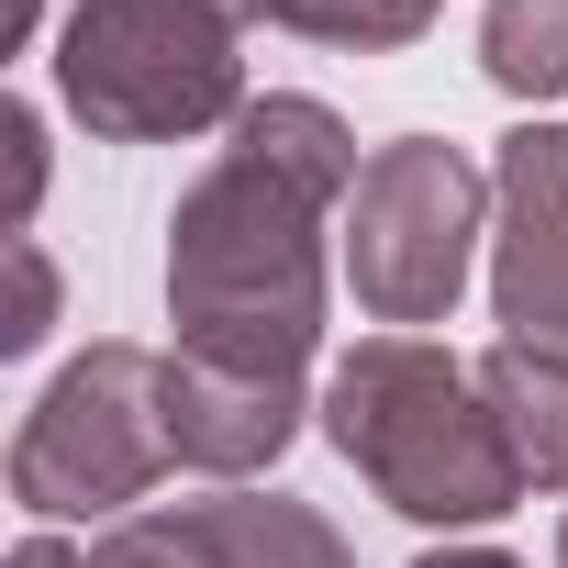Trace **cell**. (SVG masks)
Segmentation results:
<instances>
[{"label":"cell","instance_id":"obj_1","mask_svg":"<svg viewBox=\"0 0 568 568\" xmlns=\"http://www.w3.org/2000/svg\"><path fill=\"white\" fill-rule=\"evenodd\" d=\"M357 168H368L357 134L302 90H267L234 112V145L168 212V324L190 357L278 368V379L313 368V346H324V212H346Z\"/></svg>","mask_w":568,"mask_h":568},{"label":"cell","instance_id":"obj_2","mask_svg":"<svg viewBox=\"0 0 568 568\" xmlns=\"http://www.w3.org/2000/svg\"><path fill=\"white\" fill-rule=\"evenodd\" d=\"M324 435L402 524H501L535 490L490 390H479V368H457L424 335L346 346L335 379H324Z\"/></svg>","mask_w":568,"mask_h":568},{"label":"cell","instance_id":"obj_3","mask_svg":"<svg viewBox=\"0 0 568 568\" xmlns=\"http://www.w3.org/2000/svg\"><path fill=\"white\" fill-rule=\"evenodd\" d=\"M57 90L101 145H168L245 112V57L212 0H79L57 23Z\"/></svg>","mask_w":568,"mask_h":568},{"label":"cell","instance_id":"obj_4","mask_svg":"<svg viewBox=\"0 0 568 568\" xmlns=\"http://www.w3.org/2000/svg\"><path fill=\"white\" fill-rule=\"evenodd\" d=\"M168 468V357L123 335L68 357L12 435V501L34 524H123Z\"/></svg>","mask_w":568,"mask_h":568},{"label":"cell","instance_id":"obj_5","mask_svg":"<svg viewBox=\"0 0 568 568\" xmlns=\"http://www.w3.org/2000/svg\"><path fill=\"white\" fill-rule=\"evenodd\" d=\"M490 234V168L446 134H402L368 145L357 190H346V278H357V313L413 335L446 324L468 291V256Z\"/></svg>","mask_w":568,"mask_h":568},{"label":"cell","instance_id":"obj_6","mask_svg":"<svg viewBox=\"0 0 568 568\" xmlns=\"http://www.w3.org/2000/svg\"><path fill=\"white\" fill-rule=\"evenodd\" d=\"M490 313L501 346L568 357V123H524L490 156Z\"/></svg>","mask_w":568,"mask_h":568},{"label":"cell","instance_id":"obj_7","mask_svg":"<svg viewBox=\"0 0 568 568\" xmlns=\"http://www.w3.org/2000/svg\"><path fill=\"white\" fill-rule=\"evenodd\" d=\"M302 379H278V368H223V357H190L168 346V457L201 468V479H256L291 457L302 435Z\"/></svg>","mask_w":568,"mask_h":568},{"label":"cell","instance_id":"obj_8","mask_svg":"<svg viewBox=\"0 0 568 568\" xmlns=\"http://www.w3.org/2000/svg\"><path fill=\"white\" fill-rule=\"evenodd\" d=\"M179 524H190L201 568H357V557H346V535H335L313 501H291V490H223V501H179Z\"/></svg>","mask_w":568,"mask_h":568},{"label":"cell","instance_id":"obj_9","mask_svg":"<svg viewBox=\"0 0 568 568\" xmlns=\"http://www.w3.org/2000/svg\"><path fill=\"white\" fill-rule=\"evenodd\" d=\"M479 390L524 457L535 490H568V357H535V346H490L479 357Z\"/></svg>","mask_w":568,"mask_h":568},{"label":"cell","instance_id":"obj_10","mask_svg":"<svg viewBox=\"0 0 568 568\" xmlns=\"http://www.w3.org/2000/svg\"><path fill=\"white\" fill-rule=\"evenodd\" d=\"M479 68L513 101H568V0H490L479 12Z\"/></svg>","mask_w":568,"mask_h":568},{"label":"cell","instance_id":"obj_11","mask_svg":"<svg viewBox=\"0 0 568 568\" xmlns=\"http://www.w3.org/2000/svg\"><path fill=\"white\" fill-rule=\"evenodd\" d=\"M45 324H57V267H45L34 234H12V313H0V357H34Z\"/></svg>","mask_w":568,"mask_h":568},{"label":"cell","instance_id":"obj_12","mask_svg":"<svg viewBox=\"0 0 568 568\" xmlns=\"http://www.w3.org/2000/svg\"><path fill=\"white\" fill-rule=\"evenodd\" d=\"M0 145H12V212H0V234H34V201H45V123H34V101H0Z\"/></svg>","mask_w":568,"mask_h":568},{"label":"cell","instance_id":"obj_13","mask_svg":"<svg viewBox=\"0 0 568 568\" xmlns=\"http://www.w3.org/2000/svg\"><path fill=\"white\" fill-rule=\"evenodd\" d=\"M0 568H101V557H90V546H68V535H23Z\"/></svg>","mask_w":568,"mask_h":568},{"label":"cell","instance_id":"obj_14","mask_svg":"<svg viewBox=\"0 0 568 568\" xmlns=\"http://www.w3.org/2000/svg\"><path fill=\"white\" fill-rule=\"evenodd\" d=\"M413 568H524V557H501V546H435V557H413Z\"/></svg>","mask_w":568,"mask_h":568},{"label":"cell","instance_id":"obj_15","mask_svg":"<svg viewBox=\"0 0 568 568\" xmlns=\"http://www.w3.org/2000/svg\"><path fill=\"white\" fill-rule=\"evenodd\" d=\"M223 23H291V0H212Z\"/></svg>","mask_w":568,"mask_h":568},{"label":"cell","instance_id":"obj_16","mask_svg":"<svg viewBox=\"0 0 568 568\" xmlns=\"http://www.w3.org/2000/svg\"><path fill=\"white\" fill-rule=\"evenodd\" d=\"M379 12H390V23H402V34H413V45H424V23H435V12H446V0H379Z\"/></svg>","mask_w":568,"mask_h":568},{"label":"cell","instance_id":"obj_17","mask_svg":"<svg viewBox=\"0 0 568 568\" xmlns=\"http://www.w3.org/2000/svg\"><path fill=\"white\" fill-rule=\"evenodd\" d=\"M23 34H34V0H0V57H12Z\"/></svg>","mask_w":568,"mask_h":568},{"label":"cell","instance_id":"obj_18","mask_svg":"<svg viewBox=\"0 0 568 568\" xmlns=\"http://www.w3.org/2000/svg\"><path fill=\"white\" fill-rule=\"evenodd\" d=\"M557 568H568V513H557Z\"/></svg>","mask_w":568,"mask_h":568}]
</instances>
